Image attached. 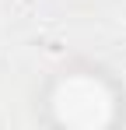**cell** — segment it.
Returning a JSON list of instances; mask_svg holds the SVG:
<instances>
[{
  "label": "cell",
  "instance_id": "6da1fadb",
  "mask_svg": "<svg viewBox=\"0 0 126 130\" xmlns=\"http://www.w3.org/2000/svg\"><path fill=\"white\" fill-rule=\"evenodd\" d=\"M56 116L70 127H105L112 120V95L98 77L88 74H74L60 81L56 95H53Z\"/></svg>",
  "mask_w": 126,
  "mask_h": 130
}]
</instances>
